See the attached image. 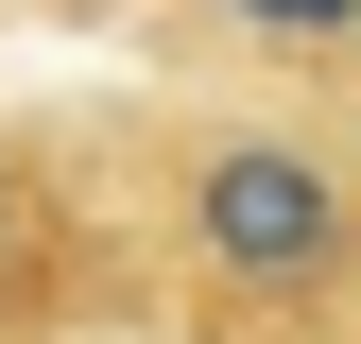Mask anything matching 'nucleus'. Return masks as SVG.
<instances>
[{"label": "nucleus", "mask_w": 361, "mask_h": 344, "mask_svg": "<svg viewBox=\"0 0 361 344\" xmlns=\"http://www.w3.org/2000/svg\"><path fill=\"white\" fill-rule=\"evenodd\" d=\"M138 35L172 86H258V104L361 121V0H155Z\"/></svg>", "instance_id": "7ed1b4c3"}, {"label": "nucleus", "mask_w": 361, "mask_h": 344, "mask_svg": "<svg viewBox=\"0 0 361 344\" xmlns=\"http://www.w3.org/2000/svg\"><path fill=\"white\" fill-rule=\"evenodd\" d=\"M86 327H138V258H121L104 138L0 121V344H86Z\"/></svg>", "instance_id": "f03ea898"}, {"label": "nucleus", "mask_w": 361, "mask_h": 344, "mask_svg": "<svg viewBox=\"0 0 361 344\" xmlns=\"http://www.w3.org/2000/svg\"><path fill=\"white\" fill-rule=\"evenodd\" d=\"M155 344H361V121L258 86H155L104 121Z\"/></svg>", "instance_id": "f257e3e1"}, {"label": "nucleus", "mask_w": 361, "mask_h": 344, "mask_svg": "<svg viewBox=\"0 0 361 344\" xmlns=\"http://www.w3.org/2000/svg\"><path fill=\"white\" fill-rule=\"evenodd\" d=\"M18 18H52V35H138L155 0H18Z\"/></svg>", "instance_id": "20e7f679"}]
</instances>
